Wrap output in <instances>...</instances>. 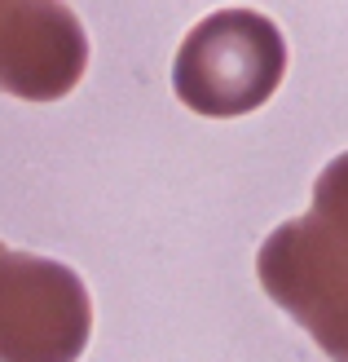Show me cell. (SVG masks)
<instances>
[{"instance_id": "6da1fadb", "label": "cell", "mask_w": 348, "mask_h": 362, "mask_svg": "<svg viewBox=\"0 0 348 362\" xmlns=\"http://www.w3.org/2000/svg\"><path fill=\"white\" fill-rule=\"evenodd\" d=\"M287 71L282 31L256 9H216L198 23L172 62L176 98L198 115L234 119L273 98Z\"/></svg>"}, {"instance_id": "7a4b0ae2", "label": "cell", "mask_w": 348, "mask_h": 362, "mask_svg": "<svg viewBox=\"0 0 348 362\" xmlns=\"http://www.w3.org/2000/svg\"><path fill=\"white\" fill-rule=\"evenodd\" d=\"M269 300L300 322L331 362H348V239L313 212L269 234L256 252Z\"/></svg>"}, {"instance_id": "3957f363", "label": "cell", "mask_w": 348, "mask_h": 362, "mask_svg": "<svg viewBox=\"0 0 348 362\" xmlns=\"http://www.w3.org/2000/svg\"><path fill=\"white\" fill-rule=\"evenodd\" d=\"M93 336V300L71 265L0 257V362H76Z\"/></svg>"}, {"instance_id": "277c9868", "label": "cell", "mask_w": 348, "mask_h": 362, "mask_svg": "<svg viewBox=\"0 0 348 362\" xmlns=\"http://www.w3.org/2000/svg\"><path fill=\"white\" fill-rule=\"evenodd\" d=\"M88 35L58 0H0V88L23 102H58L84 80Z\"/></svg>"}, {"instance_id": "5b68a950", "label": "cell", "mask_w": 348, "mask_h": 362, "mask_svg": "<svg viewBox=\"0 0 348 362\" xmlns=\"http://www.w3.org/2000/svg\"><path fill=\"white\" fill-rule=\"evenodd\" d=\"M308 212L348 239V151L335 155L331 164L322 168L318 186H313V208H308Z\"/></svg>"}, {"instance_id": "8992f818", "label": "cell", "mask_w": 348, "mask_h": 362, "mask_svg": "<svg viewBox=\"0 0 348 362\" xmlns=\"http://www.w3.org/2000/svg\"><path fill=\"white\" fill-rule=\"evenodd\" d=\"M5 252H9V247H5V243H0V257H5Z\"/></svg>"}]
</instances>
